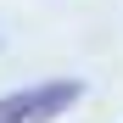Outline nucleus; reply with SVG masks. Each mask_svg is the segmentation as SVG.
<instances>
[{
  "label": "nucleus",
  "mask_w": 123,
  "mask_h": 123,
  "mask_svg": "<svg viewBox=\"0 0 123 123\" xmlns=\"http://www.w3.org/2000/svg\"><path fill=\"white\" fill-rule=\"evenodd\" d=\"M84 101V78H50V84H28L0 95V123H56L67 106Z\"/></svg>",
  "instance_id": "f257e3e1"
}]
</instances>
